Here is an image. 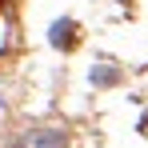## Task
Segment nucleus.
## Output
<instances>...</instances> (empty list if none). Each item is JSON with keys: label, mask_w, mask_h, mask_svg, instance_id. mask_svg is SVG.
I'll list each match as a JSON object with an SVG mask.
<instances>
[{"label": "nucleus", "mask_w": 148, "mask_h": 148, "mask_svg": "<svg viewBox=\"0 0 148 148\" xmlns=\"http://www.w3.org/2000/svg\"><path fill=\"white\" fill-rule=\"evenodd\" d=\"M24 148H64V136L52 132V128H44V132H32L24 140Z\"/></svg>", "instance_id": "f257e3e1"}, {"label": "nucleus", "mask_w": 148, "mask_h": 148, "mask_svg": "<svg viewBox=\"0 0 148 148\" xmlns=\"http://www.w3.org/2000/svg\"><path fill=\"white\" fill-rule=\"evenodd\" d=\"M48 40L56 44V48H68V44H72V20H56L52 32H48Z\"/></svg>", "instance_id": "f03ea898"}]
</instances>
